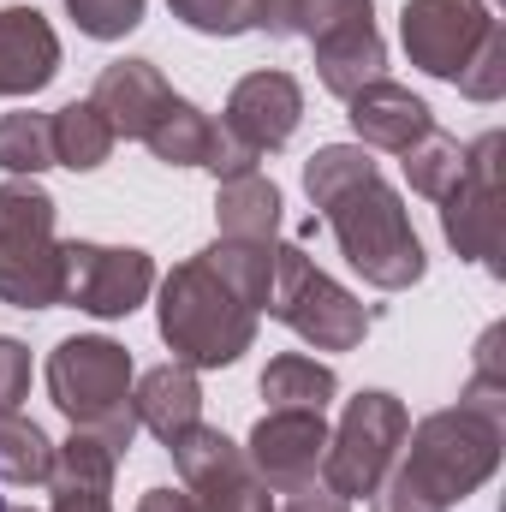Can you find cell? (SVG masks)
I'll return each instance as SVG.
<instances>
[{"label":"cell","mask_w":506,"mask_h":512,"mask_svg":"<svg viewBox=\"0 0 506 512\" xmlns=\"http://www.w3.org/2000/svg\"><path fill=\"white\" fill-rule=\"evenodd\" d=\"M179 477H185V495L197 512H274L262 477L251 471V459L209 423H191L185 435L167 441Z\"/></svg>","instance_id":"9"},{"label":"cell","mask_w":506,"mask_h":512,"mask_svg":"<svg viewBox=\"0 0 506 512\" xmlns=\"http://www.w3.org/2000/svg\"><path fill=\"white\" fill-rule=\"evenodd\" d=\"M405 405L393 393H358L340 417V429L328 435V453H322V489L340 495V501H358V495H376L381 477L393 471L399 447H405Z\"/></svg>","instance_id":"7"},{"label":"cell","mask_w":506,"mask_h":512,"mask_svg":"<svg viewBox=\"0 0 506 512\" xmlns=\"http://www.w3.org/2000/svg\"><path fill=\"white\" fill-rule=\"evenodd\" d=\"M173 18H185L203 36H239L251 30V0H167Z\"/></svg>","instance_id":"29"},{"label":"cell","mask_w":506,"mask_h":512,"mask_svg":"<svg viewBox=\"0 0 506 512\" xmlns=\"http://www.w3.org/2000/svg\"><path fill=\"white\" fill-rule=\"evenodd\" d=\"M262 310L274 322H286L298 340H310L316 352H352L370 334L364 304L346 286H334L304 256V245H274V286H268V304Z\"/></svg>","instance_id":"6"},{"label":"cell","mask_w":506,"mask_h":512,"mask_svg":"<svg viewBox=\"0 0 506 512\" xmlns=\"http://www.w3.org/2000/svg\"><path fill=\"white\" fill-rule=\"evenodd\" d=\"M501 405H471L459 399L453 411L423 417L417 429H405V465L393 471L417 501H429L435 512H447L453 501H465L471 489H483L501 465Z\"/></svg>","instance_id":"2"},{"label":"cell","mask_w":506,"mask_h":512,"mask_svg":"<svg viewBox=\"0 0 506 512\" xmlns=\"http://www.w3.org/2000/svg\"><path fill=\"white\" fill-rule=\"evenodd\" d=\"M286 512H346V501H340V495H328V489H316V483H304V489H292Z\"/></svg>","instance_id":"33"},{"label":"cell","mask_w":506,"mask_h":512,"mask_svg":"<svg viewBox=\"0 0 506 512\" xmlns=\"http://www.w3.org/2000/svg\"><path fill=\"white\" fill-rule=\"evenodd\" d=\"M352 131H358V143H370V149H387V155H405L423 131H435L429 120V108L405 90V84H364L358 96H352Z\"/></svg>","instance_id":"18"},{"label":"cell","mask_w":506,"mask_h":512,"mask_svg":"<svg viewBox=\"0 0 506 512\" xmlns=\"http://www.w3.org/2000/svg\"><path fill=\"white\" fill-rule=\"evenodd\" d=\"M0 304H18V310L60 304L54 197L30 179L0 185Z\"/></svg>","instance_id":"5"},{"label":"cell","mask_w":506,"mask_h":512,"mask_svg":"<svg viewBox=\"0 0 506 512\" xmlns=\"http://www.w3.org/2000/svg\"><path fill=\"white\" fill-rule=\"evenodd\" d=\"M298 120H304V90H298V78H292V72H251V78L233 84L221 126L233 131L239 143H251L256 155H268V149H286V143H292Z\"/></svg>","instance_id":"14"},{"label":"cell","mask_w":506,"mask_h":512,"mask_svg":"<svg viewBox=\"0 0 506 512\" xmlns=\"http://www.w3.org/2000/svg\"><path fill=\"white\" fill-rule=\"evenodd\" d=\"M0 477L6 483H48L54 477V441L18 411H0Z\"/></svg>","instance_id":"26"},{"label":"cell","mask_w":506,"mask_h":512,"mask_svg":"<svg viewBox=\"0 0 506 512\" xmlns=\"http://www.w3.org/2000/svg\"><path fill=\"white\" fill-rule=\"evenodd\" d=\"M131 411H137V429L173 441V435H185L191 423H203V387H197V376H191L185 364H161V370H149V376L137 382Z\"/></svg>","instance_id":"19"},{"label":"cell","mask_w":506,"mask_h":512,"mask_svg":"<svg viewBox=\"0 0 506 512\" xmlns=\"http://www.w3.org/2000/svg\"><path fill=\"white\" fill-rule=\"evenodd\" d=\"M405 179H411L417 197H435V203H441V197L465 179V149H459V137L423 131V137L405 149Z\"/></svg>","instance_id":"25"},{"label":"cell","mask_w":506,"mask_h":512,"mask_svg":"<svg viewBox=\"0 0 506 512\" xmlns=\"http://www.w3.org/2000/svg\"><path fill=\"white\" fill-rule=\"evenodd\" d=\"M0 167L6 173H42L54 167V137L42 114H0Z\"/></svg>","instance_id":"27"},{"label":"cell","mask_w":506,"mask_h":512,"mask_svg":"<svg viewBox=\"0 0 506 512\" xmlns=\"http://www.w3.org/2000/svg\"><path fill=\"white\" fill-rule=\"evenodd\" d=\"M66 6H72L78 30L96 36V42L126 36V30H137V18H143V0H66Z\"/></svg>","instance_id":"30"},{"label":"cell","mask_w":506,"mask_h":512,"mask_svg":"<svg viewBox=\"0 0 506 512\" xmlns=\"http://www.w3.org/2000/svg\"><path fill=\"white\" fill-rule=\"evenodd\" d=\"M137 512H197V507H191V495H179V489H149V495L137 501Z\"/></svg>","instance_id":"34"},{"label":"cell","mask_w":506,"mask_h":512,"mask_svg":"<svg viewBox=\"0 0 506 512\" xmlns=\"http://www.w3.org/2000/svg\"><path fill=\"white\" fill-rule=\"evenodd\" d=\"M60 72V36L36 6L0 12V96H36Z\"/></svg>","instance_id":"15"},{"label":"cell","mask_w":506,"mask_h":512,"mask_svg":"<svg viewBox=\"0 0 506 512\" xmlns=\"http://www.w3.org/2000/svg\"><path fill=\"white\" fill-rule=\"evenodd\" d=\"M203 262H209L251 310L268 304V286H274V245H262V239H221V245L203 251Z\"/></svg>","instance_id":"23"},{"label":"cell","mask_w":506,"mask_h":512,"mask_svg":"<svg viewBox=\"0 0 506 512\" xmlns=\"http://www.w3.org/2000/svg\"><path fill=\"white\" fill-rule=\"evenodd\" d=\"M215 215H221V239H262V245H274V227H280V191H274L262 173L221 179Z\"/></svg>","instance_id":"20"},{"label":"cell","mask_w":506,"mask_h":512,"mask_svg":"<svg viewBox=\"0 0 506 512\" xmlns=\"http://www.w3.org/2000/svg\"><path fill=\"white\" fill-rule=\"evenodd\" d=\"M209 131H215V120H203L185 96H173V108L155 120V131H149L143 143H149V155L167 161V167H203V155H209Z\"/></svg>","instance_id":"24"},{"label":"cell","mask_w":506,"mask_h":512,"mask_svg":"<svg viewBox=\"0 0 506 512\" xmlns=\"http://www.w3.org/2000/svg\"><path fill=\"white\" fill-rule=\"evenodd\" d=\"M322 453H328V423L322 411H268L251 429V471L262 477V489L274 495H292L304 483H316L322 471Z\"/></svg>","instance_id":"13"},{"label":"cell","mask_w":506,"mask_h":512,"mask_svg":"<svg viewBox=\"0 0 506 512\" xmlns=\"http://www.w3.org/2000/svg\"><path fill=\"white\" fill-rule=\"evenodd\" d=\"M102 114H108V126L126 131V137H149L155 120L173 108V90H167V78L149 66V60H114L102 78H96V96H90Z\"/></svg>","instance_id":"16"},{"label":"cell","mask_w":506,"mask_h":512,"mask_svg":"<svg viewBox=\"0 0 506 512\" xmlns=\"http://www.w3.org/2000/svg\"><path fill=\"white\" fill-rule=\"evenodd\" d=\"M161 340L185 370H221L239 364L256 340V310L203 262H179L161 286Z\"/></svg>","instance_id":"3"},{"label":"cell","mask_w":506,"mask_h":512,"mask_svg":"<svg viewBox=\"0 0 506 512\" xmlns=\"http://www.w3.org/2000/svg\"><path fill=\"white\" fill-rule=\"evenodd\" d=\"M48 137H54V161H60V167L90 173V167H102V161L114 155V137H120V131L108 126V114H102L96 102H72V108H60V114L48 120Z\"/></svg>","instance_id":"22"},{"label":"cell","mask_w":506,"mask_h":512,"mask_svg":"<svg viewBox=\"0 0 506 512\" xmlns=\"http://www.w3.org/2000/svg\"><path fill=\"white\" fill-rule=\"evenodd\" d=\"M12 512H30V507H12Z\"/></svg>","instance_id":"35"},{"label":"cell","mask_w":506,"mask_h":512,"mask_svg":"<svg viewBox=\"0 0 506 512\" xmlns=\"http://www.w3.org/2000/svg\"><path fill=\"white\" fill-rule=\"evenodd\" d=\"M298 36H310L322 84L334 96H346V102L364 84H376L381 66H387L370 0H298Z\"/></svg>","instance_id":"8"},{"label":"cell","mask_w":506,"mask_h":512,"mask_svg":"<svg viewBox=\"0 0 506 512\" xmlns=\"http://www.w3.org/2000/svg\"><path fill=\"white\" fill-rule=\"evenodd\" d=\"M251 30L298 36V0H251Z\"/></svg>","instance_id":"32"},{"label":"cell","mask_w":506,"mask_h":512,"mask_svg":"<svg viewBox=\"0 0 506 512\" xmlns=\"http://www.w3.org/2000/svg\"><path fill=\"white\" fill-rule=\"evenodd\" d=\"M114 465H120V453H114L102 435L72 429V441H66V447H54V477H48L54 507H48V512H114V507H108Z\"/></svg>","instance_id":"17"},{"label":"cell","mask_w":506,"mask_h":512,"mask_svg":"<svg viewBox=\"0 0 506 512\" xmlns=\"http://www.w3.org/2000/svg\"><path fill=\"white\" fill-rule=\"evenodd\" d=\"M155 286V262L143 251H114V245H60V298L90 310V316H131Z\"/></svg>","instance_id":"11"},{"label":"cell","mask_w":506,"mask_h":512,"mask_svg":"<svg viewBox=\"0 0 506 512\" xmlns=\"http://www.w3.org/2000/svg\"><path fill=\"white\" fill-rule=\"evenodd\" d=\"M0 512H6V507H0Z\"/></svg>","instance_id":"36"},{"label":"cell","mask_w":506,"mask_h":512,"mask_svg":"<svg viewBox=\"0 0 506 512\" xmlns=\"http://www.w3.org/2000/svg\"><path fill=\"white\" fill-rule=\"evenodd\" d=\"M453 84H459L471 102H495V96L506 90V30H501V24L489 30V42L471 54V66H465Z\"/></svg>","instance_id":"28"},{"label":"cell","mask_w":506,"mask_h":512,"mask_svg":"<svg viewBox=\"0 0 506 512\" xmlns=\"http://www.w3.org/2000/svg\"><path fill=\"white\" fill-rule=\"evenodd\" d=\"M495 155H501V131L477 137V149H465V179L441 197V227L447 245L459 256H477L489 268H501V179H495Z\"/></svg>","instance_id":"12"},{"label":"cell","mask_w":506,"mask_h":512,"mask_svg":"<svg viewBox=\"0 0 506 512\" xmlns=\"http://www.w3.org/2000/svg\"><path fill=\"white\" fill-rule=\"evenodd\" d=\"M24 393H30V352L0 334V411H18Z\"/></svg>","instance_id":"31"},{"label":"cell","mask_w":506,"mask_h":512,"mask_svg":"<svg viewBox=\"0 0 506 512\" xmlns=\"http://www.w3.org/2000/svg\"><path fill=\"white\" fill-rule=\"evenodd\" d=\"M495 24L501 18H489L483 0H405V12H399V36H405L411 66H423L435 78H459Z\"/></svg>","instance_id":"10"},{"label":"cell","mask_w":506,"mask_h":512,"mask_svg":"<svg viewBox=\"0 0 506 512\" xmlns=\"http://www.w3.org/2000/svg\"><path fill=\"white\" fill-rule=\"evenodd\" d=\"M340 393V376L304 352H286L262 370V399L268 411H328V399Z\"/></svg>","instance_id":"21"},{"label":"cell","mask_w":506,"mask_h":512,"mask_svg":"<svg viewBox=\"0 0 506 512\" xmlns=\"http://www.w3.org/2000/svg\"><path fill=\"white\" fill-rule=\"evenodd\" d=\"M48 393L54 405L72 417V429L102 435L120 459H126L131 435H137V411H131V352L102 340V334H78L60 340L48 358Z\"/></svg>","instance_id":"4"},{"label":"cell","mask_w":506,"mask_h":512,"mask_svg":"<svg viewBox=\"0 0 506 512\" xmlns=\"http://www.w3.org/2000/svg\"><path fill=\"white\" fill-rule=\"evenodd\" d=\"M304 191L322 209V221L334 227L346 262L381 286V292H405L423 280V245L411 233V215L399 203V191L387 185L370 161L364 143H328L304 161Z\"/></svg>","instance_id":"1"}]
</instances>
